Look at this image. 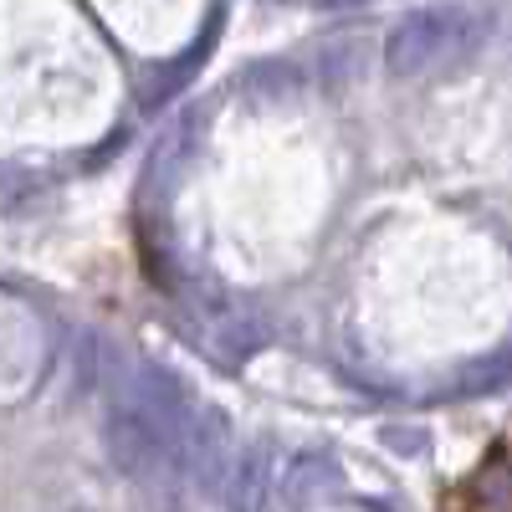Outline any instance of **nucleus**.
Returning <instances> with one entry per match:
<instances>
[{
  "mask_svg": "<svg viewBox=\"0 0 512 512\" xmlns=\"http://www.w3.org/2000/svg\"><path fill=\"white\" fill-rule=\"evenodd\" d=\"M487 36V21L466 6H425L410 11L384 36V72L390 77H425L466 62Z\"/></svg>",
  "mask_w": 512,
  "mask_h": 512,
  "instance_id": "1",
  "label": "nucleus"
},
{
  "mask_svg": "<svg viewBox=\"0 0 512 512\" xmlns=\"http://www.w3.org/2000/svg\"><path fill=\"white\" fill-rule=\"evenodd\" d=\"M226 461H231V425L221 415L200 410L185 436V472H195L200 487H216L226 477Z\"/></svg>",
  "mask_w": 512,
  "mask_h": 512,
  "instance_id": "2",
  "label": "nucleus"
},
{
  "mask_svg": "<svg viewBox=\"0 0 512 512\" xmlns=\"http://www.w3.org/2000/svg\"><path fill=\"white\" fill-rule=\"evenodd\" d=\"M267 482H272V456H267V446H256V451H246V456L236 461L231 487H226V507H231V512H262Z\"/></svg>",
  "mask_w": 512,
  "mask_h": 512,
  "instance_id": "3",
  "label": "nucleus"
},
{
  "mask_svg": "<svg viewBox=\"0 0 512 512\" xmlns=\"http://www.w3.org/2000/svg\"><path fill=\"white\" fill-rule=\"evenodd\" d=\"M472 492L482 497L487 512H512V451H497V456L482 466L477 482H472Z\"/></svg>",
  "mask_w": 512,
  "mask_h": 512,
  "instance_id": "4",
  "label": "nucleus"
},
{
  "mask_svg": "<svg viewBox=\"0 0 512 512\" xmlns=\"http://www.w3.org/2000/svg\"><path fill=\"white\" fill-rule=\"evenodd\" d=\"M333 487V472H328V461H303V466H292V482H287V497L292 502H313Z\"/></svg>",
  "mask_w": 512,
  "mask_h": 512,
  "instance_id": "5",
  "label": "nucleus"
},
{
  "mask_svg": "<svg viewBox=\"0 0 512 512\" xmlns=\"http://www.w3.org/2000/svg\"><path fill=\"white\" fill-rule=\"evenodd\" d=\"M507 369H512V354H497V359L482 364L477 374H466V384H472V395H487V390H492V379H507Z\"/></svg>",
  "mask_w": 512,
  "mask_h": 512,
  "instance_id": "6",
  "label": "nucleus"
}]
</instances>
